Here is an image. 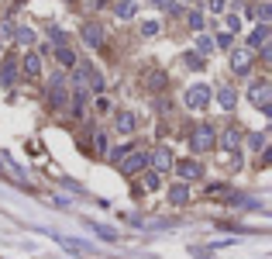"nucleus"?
Here are the masks:
<instances>
[{
  "label": "nucleus",
  "mask_w": 272,
  "mask_h": 259,
  "mask_svg": "<svg viewBox=\"0 0 272 259\" xmlns=\"http://www.w3.org/2000/svg\"><path fill=\"white\" fill-rule=\"evenodd\" d=\"M248 66H252V52H248V49H234L231 52V69L234 73H248Z\"/></svg>",
  "instance_id": "423d86ee"
},
{
  "label": "nucleus",
  "mask_w": 272,
  "mask_h": 259,
  "mask_svg": "<svg viewBox=\"0 0 272 259\" xmlns=\"http://www.w3.org/2000/svg\"><path fill=\"white\" fill-rule=\"evenodd\" d=\"M248 142H252V149H265V135H262V132H258V135H252Z\"/></svg>",
  "instance_id": "cd10ccee"
},
{
  "label": "nucleus",
  "mask_w": 272,
  "mask_h": 259,
  "mask_svg": "<svg viewBox=\"0 0 272 259\" xmlns=\"http://www.w3.org/2000/svg\"><path fill=\"white\" fill-rule=\"evenodd\" d=\"M152 166L166 173V169L173 166V152H169V149H155V152H152Z\"/></svg>",
  "instance_id": "1a4fd4ad"
},
{
  "label": "nucleus",
  "mask_w": 272,
  "mask_h": 259,
  "mask_svg": "<svg viewBox=\"0 0 272 259\" xmlns=\"http://www.w3.org/2000/svg\"><path fill=\"white\" fill-rule=\"evenodd\" d=\"M141 35H145V38L158 35V21H141Z\"/></svg>",
  "instance_id": "5701e85b"
},
{
  "label": "nucleus",
  "mask_w": 272,
  "mask_h": 259,
  "mask_svg": "<svg viewBox=\"0 0 272 259\" xmlns=\"http://www.w3.org/2000/svg\"><path fill=\"white\" fill-rule=\"evenodd\" d=\"M221 142H224V149H238V145H241V132H234V128H228V132L221 135Z\"/></svg>",
  "instance_id": "f3484780"
},
{
  "label": "nucleus",
  "mask_w": 272,
  "mask_h": 259,
  "mask_svg": "<svg viewBox=\"0 0 272 259\" xmlns=\"http://www.w3.org/2000/svg\"><path fill=\"white\" fill-rule=\"evenodd\" d=\"M217 100H221V107H224V111H231L234 104H238V94H234L231 87H217Z\"/></svg>",
  "instance_id": "9b49d317"
},
{
  "label": "nucleus",
  "mask_w": 272,
  "mask_h": 259,
  "mask_svg": "<svg viewBox=\"0 0 272 259\" xmlns=\"http://www.w3.org/2000/svg\"><path fill=\"white\" fill-rule=\"evenodd\" d=\"M24 73H28V76H38V73H41L38 52H28V56H24Z\"/></svg>",
  "instance_id": "ddd939ff"
},
{
  "label": "nucleus",
  "mask_w": 272,
  "mask_h": 259,
  "mask_svg": "<svg viewBox=\"0 0 272 259\" xmlns=\"http://www.w3.org/2000/svg\"><path fill=\"white\" fill-rule=\"evenodd\" d=\"M207 52H214V41L207 38V35H200V38H196V56H200V59H203V56H207Z\"/></svg>",
  "instance_id": "4be33fe9"
},
{
  "label": "nucleus",
  "mask_w": 272,
  "mask_h": 259,
  "mask_svg": "<svg viewBox=\"0 0 272 259\" xmlns=\"http://www.w3.org/2000/svg\"><path fill=\"white\" fill-rule=\"evenodd\" d=\"M255 49H269V24H258L252 31V38H248Z\"/></svg>",
  "instance_id": "9d476101"
},
{
  "label": "nucleus",
  "mask_w": 272,
  "mask_h": 259,
  "mask_svg": "<svg viewBox=\"0 0 272 259\" xmlns=\"http://www.w3.org/2000/svg\"><path fill=\"white\" fill-rule=\"evenodd\" d=\"M11 35H14V24H11V21H4V24H0V41L11 38Z\"/></svg>",
  "instance_id": "a878e982"
},
{
  "label": "nucleus",
  "mask_w": 272,
  "mask_h": 259,
  "mask_svg": "<svg viewBox=\"0 0 272 259\" xmlns=\"http://www.w3.org/2000/svg\"><path fill=\"white\" fill-rule=\"evenodd\" d=\"M145 190H158V177H155V173L145 177Z\"/></svg>",
  "instance_id": "bb28decb"
},
{
  "label": "nucleus",
  "mask_w": 272,
  "mask_h": 259,
  "mask_svg": "<svg viewBox=\"0 0 272 259\" xmlns=\"http://www.w3.org/2000/svg\"><path fill=\"white\" fill-rule=\"evenodd\" d=\"M224 24H228V35H234V31L241 28V21H238V14H228V18H224Z\"/></svg>",
  "instance_id": "393cba45"
},
{
  "label": "nucleus",
  "mask_w": 272,
  "mask_h": 259,
  "mask_svg": "<svg viewBox=\"0 0 272 259\" xmlns=\"http://www.w3.org/2000/svg\"><path fill=\"white\" fill-rule=\"evenodd\" d=\"M135 0H121V4H117V18H135Z\"/></svg>",
  "instance_id": "a211bd4d"
},
{
  "label": "nucleus",
  "mask_w": 272,
  "mask_h": 259,
  "mask_svg": "<svg viewBox=\"0 0 272 259\" xmlns=\"http://www.w3.org/2000/svg\"><path fill=\"white\" fill-rule=\"evenodd\" d=\"M214 45H221V49H228V45H231V35H228V31H224V35H217V41Z\"/></svg>",
  "instance_id": "7c9ffc66"
},
{
  "label": "nucleus",
  "mask_w": 272,
  "mask_h": 259,
  "mask_svg": "<svg viewBox=\"0 0 272 259\" xmlns=\"http://www.w3.org/2000/svg\"><path fill=\"white\" fill-rule=\"evenodd\" d=\"M145 166H148V156H145V152H128V156L121 159V169H124V173H141Z\"/></svg>",
  "instance_id": "20e7f679"
},
{
  "label": "nucleus",
  "mask_w": 272,
  "mask_h": 259,
  "mask_svg": "<svg viewBox=\"0 0 272 259\" xmlns=\"http://www.w3.org/2000/svg\"><path fill=\"white\" fill-rule=\"evenodd\" d=\"M48 100H52V107H62V104H66V87H62V76L52 80V87H48Z\"/></svg>",
  "instance_id": "0eeeda50"
},
{
  "label": "nucleus",
  "mask_w": 272,
  "mask_h": 259,
  "mask_svg": "<svg viewBox=\"0 0 272 259\" xmlns=\"http://www.w3.org/2000/svg\"><path fill=\"white\" fill-rule=\"evenodd\" d=\"M224 4H228V0H210V11H217V14H221V11H224Z\"/></svg>",
  "instance_id": "2f4dec72"
},
{
  "label": "nucleus",
  "mask_w": 272,
  "mask_h": 259,
  "mask_svg": "<svg viewBox=\"0 0 272 259\" xmlns=\"http://www.w3.org/2000/svg\"><path fill=\"white\" fill-rule=\"evenodd\" d=\"M186 66H193V69H200V66H203V59H200L196 52H190V56H186Z\"/></svg>",
  "instance_id": "c85d7f7f"
},
{
  "label": "nucleus",
  "mask_w": 272,
  "mask_h": 259,
  "mask_svg": "<svg viewBox=\"0 0 272 259\" xmlns=\"http://www.w3.org/2000/svg\"><path fill=\"white\" fill-rule=\"evenodd\" d=\"M97 152H107V135L97 132Z\"/></svg>",
  "instance_id": "c756f323"
},
{
  "label": "nucleus",
  "mask_w": 272,
  "mask_h": 259,
  "mask_svg": "<svg viewBox=\"0 0 272 259\" xmlns=\"http://www.w3.org/2000/svg\"><path fill=\"white\" fill-rule=\"evenodd\" d=\"M117 132H124V135L135 132V114H131V111H121V114H117Z\"/></svg>",
  "instance_id": "f8f14e48"
},
{
  "label": "nucleus",
  "mask_w": 272,
  "mask_h": 259,
  "mask_svg": "<svg viewBox=\"0 0 272 259\" xmlns=\"http://www.w3.org/2000/svg\"><path fill=\"white\" fill-rule=\"evenodd\" d=\"M179 4H193V0H179Z\"/></svg>",
  "instance_id": "473e14b6"
},
{
  "label": "nucleus",
  "mask_w": 272,
  "mask_h": 259,
  "mask_svg": "<svg viewBox=\"0 0 272 259\" xmlns=\"http://www.w3.org/2000/svg\"><path fill=\"white\" fill-rule=\"evenodd\" d=\"M83 41H86L90 49H100V45H103V28H100L97 21L83 24Z\"/></svg>",
  "instance_id": "39448f33"
},
{
  "label": "nucleus",
  "mask_w": 272,
  "mask_h": 259,
  "mask_svg": "<svg viewBox=\"0 0 272 259\" xmlns=\"http://www.w3.org/2000/svg\"><path fill=\"white\" fill-rule=\"evenodd\" d=\"M56 59L62 62V66H76V56H73L66 45H59V49H56Z\"/></svg>",
  "instance_id": "6ab92c4d"
},
{
  "label": "nucleus",
  "mask_w": 272,
  "mask_h": 259,
  "mask_svg": "<svg viewBox=\"0 0 272 259\" xmlns=\"http://www.w3.org/2000/svg\"><path fill=\"white\" fill-rule=\"evenodd\" d=\"M176 173H179L183 180H196L203 169H200V162H196V159H186V162H179V166H176Z\"/></svg>",
  "instance_id": "6e6552de"
},
{
  "label": "nucleus",
  "mask_w": 272,
  "mask_h": 259,
  "mask_svg": "<svg viewBox=\"0 0 272 259\" xmlns=\"http://www.w3.org/2000/svg\"><path fill=\"white\" fill-rule=\"evenodd\" d=\"M14 38H18V45H31L35 41V31L31 28H14Z\"/></svg>",
  "instance_id": "aec40b11"
},
{
  "label": "nucleus",
  "mask_w": 272,
  "mask_h": 259,
  "mask_svg": "<svg viewBox=\"0 0 272 259\" xmlns=\"http://www.w3.org/2000/svg\"><path fill=\"white\" fill-rule=\"evenodd\" d=\"M255 18L262 21V24H269V18H272V4L269 0H258V4H255Z\"/></svg>",
  "instance_id": "dca6fc26"
},
{
  "label": "nucleus",
  "mask_w": 272,
  "mask_h": 259,
  "mask_svg": "<svg viewBox=\"0 0 272 259\" xmlns=\"http://www.w3.org/2000/svg\"><path fill=\"white\" fill-rule=\"evenodd\" d=\"M0 52H4V41H0Z\"/></svg>",
  "instance_id": "72a5a7b5"
},
{
  "label": "nucleus",
  "mask_w": 272,
  "mask_h": 259,
  "mask_svg": "<svg viewBox=\"0 0 272 259\" xmlns=\"http://www.w3.org/2000/svg\"><path fill=\"white\" fill-rule=\"evenodd\" d=\"M210 104V87H203V83H196L186 90V107H193V111H203Z\"/></svg>",
  "instance_id": "f03ea898"
},
{
  "label": "nucleus",
  "mask_w": 272,
  "mask_h": 259,
  "mask_svg": "<svg viewBox=\"0 0 272 259\" xmlns=\"http://www.w3.org/2000/svg\"><path fill=\"white\" fill-rule=\"evenodd\" d=\"M190 28H193V31L203 28V14H200V11H190Z\"/></svg>",
  "instance_id": "b1692460"
},
{
  "label": "nucleus",
  "mask_w": 272,
  "mask_h": 259,
  "mask_svg": "<svg viewBox=\"0 0 272 259\" xmlns=\"http://www.w3.org/2000/svg\"><path fill=\"white\" fill-rule=\"evenodd\" d=\"M214 142H217V132L210 128V124H196L193 132H190V145H193L196 152H207Z\"/></svg>",
  "instance_id": "f257e3e1"
},
{
  "label": "nucleus",
  "mask_w": 272,
  "mask_h": 259,
  "mask_svg": "<svg viewBox=\"0 0 272 259\" xmlns=\"http://www.w3.org/2000/svg\"><path fill=\"white\" fill-rule=\"evenodd\" d=\"M169 200H173V204H186V200H190V187H186V183H176L173 190H169Z\"/></svg>",
  "instance_id": "4468645a"
},
{
  "label": "nucleus",
  "mask_w": 272,
  "mask_h": 259,
  "mask_svg": "<svg viewBox=\"0 0 272 259\" xmlns=\"http://www.w3.org/2000/svg\"><path fill=\"white\" fill-rule=\"evenodd\" d=\"M14 76H18V66H14V62H4V69H0V80L11 87V83H14Z\"/></svg>",
  "instance_id": "412c9836"
},
{
  "label": "nucleus",
  "mask_w": 272,
  "mask_h": 259,
  "mask_svg": "<svg viewBox=\"0 0 272 259\" xmlns=\"http://www.w3.org/2000/svg\"><path fill=\"white\" fill-rule=\"evenodd\" d=\"M86 100H90V90H86L83 83H76V94H73V107H76V114L86 107Z\"/></svg>",
  "instance_id": "2eb2a0df"
},
{
  "label": "nucleus",
  "mask_w": 272,
  "mask_h": 259,
  "mask_svg": "<svg viewBox=\"0 0 272 259\" xmlns=\"http://www.w3.org/2000/svg\"><path fill=\"white\" fill-rule=\"evenodd\" d=\"M248 97H252V104H255V107H262V111H269V97H272L269 83H265V80L252 83V90H248Z\"/></svg>",
  "instance_id": "7ed1b4c3"
}]
</instances>
